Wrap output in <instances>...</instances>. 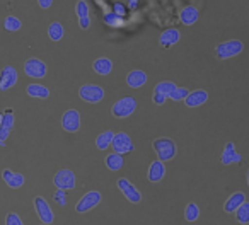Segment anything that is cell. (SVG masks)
<instances>
[{
    "mask_svg": "<svg viewBox=\"0 0 249 225\" xmlns=\"http://www.w3.org/2000/svg\"><path fill=\"white\" fill-rule=\"evenodd\" d=\"M92 69H94V72L99 73V75H109V73L113 72V62H111L109 58H106V56H101V58L94 60Z\"/></svg>",
    "mask_w": 249,
    "mask_h": 225,
    "instance_id": "obj_22",
    "label": "cell"
},
{
    "mask_svg": "<svg viewBox=\"0 0 249 225\" xmlns=\"http://www.w3.org/2000/svg\"><path fill=\"white\" fill-rule=\"evenodd\" d=\"M244 203H246V194L244 193H234L227 201H225L224 210L227 211V213H235V211H237V208L241 207V205H244Z\"/></svg>",
    "mask_w": 249,
    "mask_h": 225,
    "instance_id": "obj_21",
    "label": "cell"
},
{
    "mask_svg": "<svg viewBox=\"0 0 249 225\" xmlns=\"http://www.w3.org/2000/svg\"><path fill=\"white\" fill-rule=\"evenodd\" d=\"M38 4H39V7H41V9H50L53 5V2H52V0H39Z\"/></svg>",
    "mask_w": 249,
    "mask_h": 225,
    "instance_id": "obj_39",
    "label": "cell"
},
{
    "mask_svg": "<svg viewBox=\"0 0 249 225\" xmlns=\"http://www.w3.org/2000/svg\"><path fill=\"white\" fill-rule=\"evenodd\" d=\"M116 186H118V190L121 191V194H123V196L126 198L130 203L137 205V203H140V201H142V193H140V191L137 190V188L133 186V184L130 183L126 177H121V179H118Z\"/></svg>",
    "mask_w": 249,
    "mask_h": 225,
    "instance_id": "obj_6",
    "label": "cell"
},
{
    "mask_svg": "<svg viewBox=\"0 0 249 225\" xmlns=\"http://www.w3.org/2000/svg\"><path fill=\"white\" fill-rule=\"evenodd\" d=\"M0 147H5V142H4V140H0Z\"/></svg>",
    "mask_w": 249,
    "mask_h": 225,
    "instance_id": "obj_41",
    "label": "cell"
},
{
    "mask_svg": "<svg viewBox=\"0 0 249 225\" xmlns=\"http://www.w3.org/2000/svg\"><path fill=\"white\" fill-rule=\"evenodd\" d=\"M0 176H2L4 183L7 184L9 188H12V190H19V188H22L26 183V177L22 176L21 173H14V171H11V169H4L0 173Z\"/></svg>",
    "mask_w": 249,
    "mask_h": 225,
    "instance_id": "obj_13",
    "label": "cell"
},
{
    "mask_svg": "<svg viewBox=\"0 0 249 225\" xmlns=\"http://www.w3.org/2000/svg\"><path fill=\"white\" fill-rule=\"evenodd\" d=\"M152 147H154V152H156L157 157H159V160H162V162L173 160L178 154L176 143H174L171 138H166V137H162V138H156L152 143Z\"/></svg>",
    "mask_w": 249,
    "mask_h": 225,
    "instance_id": "obj_1",
    "label": "cell"
},
{
    "mask_svg": "<svg viewBox=\"0 0 249 225\" xmlns=\"http://www.w3.org/2000/svg\"><path fill=\"white\" fill-rule=\"evenodd\" d=\"M104 22H106L107 26H111V28H120V26H123V19L114 14L113 11L104 14Z\"/></svg>",
    "mask_w": 249,
    "mask_h": 225,
    "instance_id": "obj_31",
    "label": "cell"
},
{
    "mask_svg": "<svg viewBox=\"0 0 249 225\" xmlns=\"http://www.w3.org/2000/svg\"><path fill=\"white\" fill-rule=\"evenodd\" d=\"M235 217H237L239 224H249V203H248V201L237 208V211H235Z\"/></svg>",
    "mask_w": 249,
    "mask_h": 225,
    "instance_id": "obj_30",
    "label": "cell"
},
{
    "mask_svg": "<svg viewBox=\"0 0 249 225\" xmlns=\"http://www.w3.org/2000/svg\"><path fill=\"white\" fill-rule=\"evenodd\" d=\"M62 128L67 133H77L80 130V113L77 109H67L62 115Z\"/></svg>",
    "mask_w": 249,
    "mask_h": 225,
    "instance_id": "obj_10",
    "label": "cell"
},
{
    "mask_svg": "<svg viewBox=\"0 0 249 225\" xmlns=\"http://www.w3.org/2000/svg\"><path fill=\"white\" fill-rule=\"evenodd\" d=\"M48 69H46L45 62L39 58H29L24 63V73L31 79H43L46 75Z\"/></svg>",
    "mask_w": 249,
    "mask_h": 225,
    "instance_id": "obj_11",
    "label": "cell"
},
{
    "mask_svg": "<svg viewBox=\"0 0 249 225\" xmlns=\"http://www.w3.org/2000/svg\"><path fill=\"white\" fill-rule=\"evenodd\" d=\"M53 183H55L56 190H63V191H72L75 188V174L70 169H60L58 173L53 177Z\"/></svg>",
    "mask_w": 249,
    "mask_h": 225,
    "instance_id": "obj_5",
    "label": "cell"
},
{
    "mask_svg": "<svg viewBox=\"0 0 249 225\" xmlns=\"http://www.w3.org/2000/svg\"><path fill=\"white\" fill-rule=\"evenodd\" d=\"M41 225H43V224H41Z\"/></svg>",
    "mask_w": 249,
    "mask_h": 225,
    "instance_id": "obj_44",
    "label": "cell"
},
{
    "mask_svg": "<svg viewBox=\"0 0 249 225\" xmlns=\"http://www.w3.org/2000/svg\"><path fill=\"white\" fill-rule=\"evenodd\" d=\"M126 7L137 9V7H139V2H137V0H130V2H126Z\"/></svg>",
    "mask_w": 249,
    "mask_h": 225,
    "instance_id": "obj_40",
    "label": "cell"
},
{
    "mask_svg": "<svg viewBox=\"0 0 249 225\" xmlns=\"http://www.w3.org/2000/svg\"><path fill=\"white\" fill-rule=\"evenodd\" d=\"M126 84L132 89H139V87L145 86L147 84V73L143 70H132V72L126 75Z\"/></svg>",
    "mask_w": 249,
    "mask_h": 225,
    "instance_id": "obj_17",
    "label": "cell"
},
{
    "mask_svg": "<svg viewBox=\"0 0 249 225\" xmlns=\"http://www.w3.org/2000/svg\"><path fill=\"white\" fill-rule=\"evenodd\" d=\"M179 38H181V33L174 28H169L160 35L159 43H160V46H164V48H169V46L176 45V43L179 41Z\"/></svg>",
    "mask_w": 249,
    "mask_h": 225,
    "instance_id": "obj_19",
    "label": "cell"
},
{
    "mask_svg": "<svg viewBox=\"0 0 249 225\" xmlns=\"http://www.w3.org/2000/svg\"><path fill=\"white\" fill-rule=\"evenodd\" d=\"M18 70L14 69V67L7 65L2 69V72H0V90L2 92H5V90L12 89V87L18 84Z\"/></svg>",
    "mask_w": 249,
    "mask_h": 225,
    "instance_id": "obj_12",
    "label": "cell"
},
{
    "mask_svg": "<svg viewBox=\"0 0 249 225\" xmlns=\"http://www.w3.org/2000/svg\"><path fill=\"white\" fill-rule=\"evenodd\" d=\"M5 225H24V224H22L21 217H19L18 213L11 211V213H7V217H5Z\"/></svg>",
    "mask_w": 249,
    "mask_h": 225,
    "instance_id": "obj_36",
    "label": "cell"
},
{
    "mask_svg": "<svg viewBox=\"0 0 249 225\" xmlns=\"http://www.w3.org/2000/svg\"><path fill=\"white\" fill-rule=\"evenodd\" d=\"M113 138H114V132H111V130H107V132H103L99 133V135L96 137V147L99 150H106L111 147V143H113Z\"/></svg>",
    "mask_w": 249,
    "mask_h": 225,
    "instance_id": "obj_25",
    "label": "cell"
},
{
    "mask_svg": "<svg viewBox=\"0 0 249 225\" xmlns=\"http://www.w3.org/2000/svg\"><path fill=\"white\" fill-rule=\"evenodd\" d=\"M248 184H249V171H248Z\"/></svg>",
    "mask_w": 249,
    "mask_h": 225,
    "instance_id": "obj_43",
    "label": "cell"
},
{
    "mask_svg": "<svg viewBox=\"0 0 249 225\" xmlns=\"http://www.w3.org/2000/svg\"><path fill=\"white\" fill-rule=\"evenodd\" d=\"M28 94L31 97H38V99H46V97L50 96V90H48V87L46 86H43V84H38V82H35V84H29L28 86Z\"/></svg>",
    "mask_w": 249,
    "mask_h": 225,
    "instance_id": "obj_24",
    "label": "cell"
},
{
    "mask_svg": "<svg viewBox=\"0 0 249 225\" xmlns=\"http://www.w3.org/2000/svg\"><path fill=\"white\" fill-rule=\"evenodd\" d=\"M166 99H167V97L162 96V94H159V92H154V96H152L154 104H157V106H162V104L166 103Z\"/></svg>",
    "mask_w": 249,
    "mask_h": 225,
    "instance_id": "obj_37",
    "label": "cell"
},
{
    "mask_svg": "<svg viewBox=\"0 0 249 225\" xmlns=\"http://www.w3.org/2000/svg\"><path fill=\"white\" fill-rule=\"evenodd\" d=\"M111 149H113L114 154H120V156H124V154H130L133 150V142L130 138L128 133H114L113 143H111Z\"/></svg>",
    "mask_w": 249,
    "mask_h": 225,
    "instance_id": "obj_7",
    "label": "cell"
},
{
    "mask_svg": "<svg viewBox=\"0 0 249 225\" xmlns=\"http://www.w3.org/2000/svg\"><path fill=\"white\" fill-rule=\"evenodd\" d=\"M113 12L123 19L124 16L128 14V9H126V4H123V2H114V4H113Z\"/></svg>",
    "mask_w": 249,
    "mask_h": 225,
    "instance_id": "obj_34",
    "label": "cell"
},
{
    "mask_svg": "<svg viewBox=\"0 0 249 225\" xmlns=\"http://www.w3.org/2000/svg\"><path fill=\"white\" fill-rule=\"evenodd\" d=\"M48 38L52 39V41H60V39L63 38V26L60 24V22L55 21L48 26Z\"/></svg>",
    "mask_w": 249,
    "mask_h": 225,
    "instance_id": "obj_27",
    "label": "cell"
},
{
    "mask_svg": "<svg viewBox=\"0 0 249 225\" xmlns=\"http://www.w3.org/2000/svg\"><path fill=\"white\" fill-rule=\"evenodd\" d=\"M79 26H80L82 29H89V26H90V17L79 19Z\"/></svg>",
    "mask_w": 249,
    "mask_h": 225,
    "instance_id": "obj_38",
    "label": "cell"
},
{
    "mask_svg": "<svg viewBox=\"0 0 249 225\" xmlns=\"http://www.w3.org/2000/svg\"><path fill=\"white\" fill-rule=\"evenodd\" d=\"M188 96H190V90L184 89V87H176V90L171 94L169 99H173V101H186Z\"/></svg>",
    "mask_w": 249,
    "mask_h": 225,
    "instance_id": "obj_33",
    "label": "cell"
},
{
    "mask_svg": "<svg viewBox=\"0 0 249 225\" xmlns=\"http://www.w3.org/2000/svg\"><path fill=\"white\" fill-rule=\"evenodd\" d=\"M35 210H36V215H38V218L41 220L43 225L53 224V220H55V215H53L48 201H46L43 196H36L35 198Z\"/></svg>",
    "mask_w": 249,
    "mask_h": 225,
    "instance_id": "obj_9",
    "label": "cell"
},
{
    "mask_svg": "<svg viewBox=\"0 0 249 225\" xmlns=\"http://www.w3.org/2000/svg\"><path fill=\"white\" fill-rule=\"evenodd\" d=\"M53 200H55L60 207H65V205H67V191L55 190V193H53Z\"/></svg>",
    "mask_w": 249,
    "mask_h": 225,
    "instance_id": "obj_35",
    "label": "cell"
},
{
    "mask_svg": "<svg viewBox=\"0 0 249 225\" xmlns=\"http://www.w3.org/2000/svg\"><path fill=\"white\" fill-rule=\"evenodd\" d=\"M79 96L86 103L96 104L104 99V89L101 86H96V84H86L79 89Z\"/></svg>",
    "mask_w": 249,
    "mask_h": 225,
    "instance_id": "obj_4",
    "label": "cell"
},
{
    "mask_svg": "<svg viewBox=\"0 0 249 225\" xmlns=\"http://www.w3.org/2000/svg\"><path fill=\"white\" fill-rule=\"evenodd\" d=\"M101 201H103V194H101L99 191H87V193L77 201L75 211H79V213L90 211V210H94Z\"/></svg>",
    "mask_w": 249,
    "mask_h": 225,
    "instance_id": "obj_3",
    "label": "cell"
},
{
    "mask_svg": "<svg viewBox=\"0 0 249 225\" xmlns=\"http://www.w3.org/2000/svg\"><path fill=\"white\" fill-rule=\"evenodd\" d=\"M75 14L79 19H84V17H90L89 16V4H87L86 0H80L75 4Z\"/></svg>",
    "mask_w": 249,
    "mask_h": 225,
    "instance_id": "obj_32",
    "label": "cell"
},
{
    "mask_svg": "<svg viewBox=\"0 0 249 225\" xmlns=\"http://www.w3.org/2000/svg\"><path fill=\"white\" fill-rule=\"evenodd\" d=\"M208 101V92L203 89H196V90H191L190 96L186 97V106L188 107H198L201 104H205Z\"/></svg>",
    "mask_w": 249,
    "mask_h": 225,
    "instance_id": "obj_16",
    "label": "cell"
},
{
    "mask_svg": "<svg viewBox=\"0 0 249 225\" xmlns=\"http://www.w3.org/2000/svg\"><path fill=\"white\" fill-rule=\"evenodd\" d=\"M242 52V43L239 39H231V41L220 43V45L215 48L218 58L225 60V58H232V56L239 55Z\"/></svg>",
    "mask_w": 249,
    "mask_h": 225,
    "instance_id": "obj_8",
    "label": "cell"
},
{
    "mask_svg": "<svg viewBox=\"0 0 249 225\" xmlns=\"http://www.w3.org/2000/svg\"><path fill=\"white\" fill-rule=\"evenodd\" d=\"M2 126H0V140H7L9 135H11L12 128H14V123H16V116L12 113V109H5L2 113Z\"/></svg>",
    "mask_w": 249,
    "mask_h": 225,
    "instance_id": "obj_14",
    "label": "cell"
},
{
    "mask_svg": "<svg viewBox=\"0 0 249 225\" xmlns=\"http://www.w3.org/2000/svg\"><path fill=\"white\" fill-rule=\"evenodd\" d=\"M222 164H225V166H229V164H232V162H241L242 160V157H241V154H237L235 152V149H234V143L232 142H229L227 145H225V149H224V152H222Z\"/></svg>",
    "mask_w": 249,
    "mask_h": 225,
    "instance_id": "obj_20",
    "label": "cell"
},
{
    "mask_svg": "<svg viewBox=\"0 0 249 225\" xmlns=\"http://www.w3.org/2000/svg\"><path fill=\"white\" fill-rule=\"evenodd\" d=\"M21 26H22L21 19L16 17V16H7V17H5V21H4V28L7 29V31H11V33L19 31V29H21Z\"/></svg>",
    "mask_w": 249,
    "mask_h": 225,
    "instance_id": "obj_29",
    "label": "cell"
},
{
    "mask_svg": "<svg viewBox=\"0 0 249 225\" xmlns=\"http://www.w3.org/2000/svg\"><path fill=\"white\" fill-rule=\"evenodd\" d=\"M176 87L178 86L174 82H169V80H162V82L156 84V87H154V92H159V94H162V96L169 97L171 94L176 90Z\"/></svg>",
    "mask_w": 249,
    "mask_h": 225,
    "instance_id": "obj_26",
    "label": "cell"
},
{
    "mask_svg": "<svg viewBox=\"0 0 249 225\" xmlns=\"http://www.w3.org/2000/svg\"><path fill=\"white\" fill-rule=\"evenodd\" d=\"M104 164H106V167L109 171L116 173V171H121V167L124 166V160H123V156L113 152V154H107L106 159H104Z\"/></svg>",
    "mask_w": 249,
    "mask_h": 225,
    "instance_id": "obj_23",
    "label": "cell"
},
{
    "mask_svg": "<svg viewBox=\"0 0 249 225\" xmlns=\"http://www.w3.org/2000/svg\"><path fill=\"white\" fill-rule=\"evenodd\" d=\"M2 118H4V116H2V113H0V126H2Z\"/></svg>",
    "mask_w": 249,
    "mask_h": 225,
    "instance_id": "obj_42",
    "label": "cell"
},
{
    "mask_svg": "<svg viewBox=\"0 0 249 225\" xmlns=\"http://www.w3.org/2000/svg\"><path fill=\"white\" fill-rule=\"evenodd\" d=\"M198 217H200V208H198V205L196 203L186 205V208H184V218H186L188 222H196Z\"/></svg>",
    "mask_w": 249,
    "mask_h": 225,
    "instance_id": "obj_28",
    "label": "cell"
},
{
    "mask_svg": "<svg viewBox=\"0 0 249 225\" xmlns=\"http://www.w3.org/2000/svg\"><path fill=\"white\" fill-rule=\"evenodd\" d=\"M135 109H137V99L135 97L124 96L113 104L111 113H113L114 118H128V116H132L133 113H135Z\"/></svg>",
    "mask_w": 249,
    "mask_h": 225,
    "instance_id": "obj_2",
    "label": "cell"
},
{
    "mask_svg": "<svg viewBox=\"0 0 249 225\" xmlns=\"http://www.w3.org/2000/svg\"><path fill=\"white\" fill-rule=\"evenodd\" d=\"M166 176V164L162 160H154L149 166V173H147V177H149L150 183H159V181L164 179Z\"/></svg>",
    "mask_w": 249,
    "mask_h": 225,
    "instance_id": "obj_15",
    "label": "cell"
},
{
    "mask_svg": "<svg viewBox=\"0 0 249 225\" xmlns=\"http://www.w3.org/2000/svg\"><path fill=\"white\" fill-rule=\"evenodd\" d=\"M198 17H200V12H198L196 7H193V5H186V7L181 9L179 12V19L183 24L186 26H191L195 24V22L198 21Z\"/></svg>",
    "mask_w": 249,
    "mask_h": 225,
    "instance_id": "obj_18",
    "label": "cell"
}]
</instances>
